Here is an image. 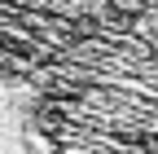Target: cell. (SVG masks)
I'll return each instance as SVG.
<instances>
[{
    "mask_svg": "<svg viewBox=\"0 0 158 154\" xmlns=\"http://www.w3.org/2000/svg\"><path fill=\"white\" fill-rule=\"evenodd\" d=\"M0 71L62 154H158V0H0Z\"/></svg>",
    "mask_w": 158,
    "mask_h": 154,
    "instance_id": "1",
    "label": "cell"
}]
</instances>
